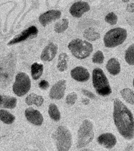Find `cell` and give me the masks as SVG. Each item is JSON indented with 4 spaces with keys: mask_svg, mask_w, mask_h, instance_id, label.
Instances as JSON below:
<instances>
[{
    "mask_svg": "<svg viewBox=\"0 0 134 151\" xmlns=\"http://www.w3.org/2000/svg\"><path fill=\"white\" fill-rule=\"evenodd\" d=\"M126 9L127 12L134 13V3H130L127 5Z\"/></svg>",
    "mask_w": 134,
    "mask_h": 151,
    "instance_id": "cell-33",
    "label": "cell"
},
{
    "mask_svg": "<svg viewBox=\"0 0 134 151\" xmlns=\"http://www.w3.org/2000/svg\"><path fill=\"white\" fill-rule=\"evenodd\" d=\"M97 141L99 144L107 149L113 148L117 142L115 136L110 133H104L100 135L97 137Z\"/></svg>",
    "mask_w": 134,
    "mask_h": 151,
    "instance_id": "cell-15",
    "label": "cell"
},
{
    "mask_svg": "<svg viewBox=\"0 0 134 151\" xmlns=\"http://www.w3.org/2000/svg\"><path fill=\"white\" fill-rule=\"evenodd\" d=\"M58 50L57 45L50 43L43 50L41 55V59L43 61H50L54 58Z\"/></svg>",
    "mask_w": 134,
    "mask_h": 151,
    "instance_id": "cell-16",
    "label": "cell"
},
{
    "mask_svg": "<svg viewBox=\"0 0 134 151\" xmlns=\"http://www.w3.org/2000/svg\"><path fill=\"white\" fill-rule=\"evenodd\" d=\"M48 113L50 118L55 121L60 120L61 114L59 109L56 105L54 104H51L49 106Z\"/></svg>",
    "mask_w": 134,
    "mask_h": 151,
    "instance_id": "cell-24",
    "label": "cell"
},
{
    "mask_svg": "<svg viewBox=\"0 0 134 151\" xmlns=\"http://www.w3.org/2000/svg\"><path fill=\"white\" fill-rule=\"evenodd\" d=\"M78 98L77 94L75 92H71L70 93L68 94V96L66 97V101L67 104L68 105H73L75 104Z\"/></svg>",
    "mask_w": 134,
    "mask_h": 151,
    "instance_id": "cell-30",
    "label": "cell"
},
{
    "mask_svg": "<svg viewBox=\"0 0 134 151\" xmlns=\"http://www.w3.org/2000/svg\"><path fill=\"white\" fill-rule=\"evenodd\" d=\"M15 120V116L5 110H0V120L6 124H11Z\"/></svg>",
    "mask_w": 134,
    "mask_h": 151,
    "instance_id": "cell-23",
    "label": "cell"
},
{
    "mask_svg": "<svg viewBox=\"0 0 134 151\" xmlns=\"http://www.w3.org/2000/svg\"><path fill=\"white\" fill-rule=\"evenodd\" d=\"M44 70V66L42 64L35 63L32 65V76L34 80H37L42 75Z\"/></svg>",
    "mask_w": 134,
    "mask_h": 151,
    "instance_id": "cell-21",
    "label": "cell"
},
{
    "mask_svg": "<svg viewBox=\"0 0 134 151\" xmlns=\"http://www.w3.org/2000/svg\"><path fill=\"white\" fill-rule=\"evenodd\" d=\"M106 69L108 73L112 75H118L120 72V65L118 59L112 58L106 64Z\"/></svg>",
    "mask_w": 134,
    "mask_h": 151,
    "instance_id": "cell-18",
    "label": "cell"
},
{
    "mask_svg": "<svg viewBox=\"0 0 134 151\" xmlns=\"http://www.w3.org/2000/svg\"><path fill=\"white\" fill-rule=\"evenodd\" d=\"M68 47L72 54L79 59H84L87 58L93 50L92 44L79 38L71 40Z\"/></svg>",
    "mask_w": 134,
    "mask_h": 151,
    "instance_id": "cell-3",
    "label": "cell"
},
{
    "mask_svg": "<svg viewBox=\"0 0 134 151\" xmlns=\"http://www.w3.org/2000/svg\"><path fill=\"white\" fill-rule=\"evenodd\" d=\"M38 30L37 28L35 26H32L23 31L20 34L16 36L13 40H10L8 45H12L16 43L21 42L24 40H26L29 37H34L37 35Z\"/></svg>",
    "mask_w": 134,
    "mask_h": 151,
    "instance_id": "cell-10",
    "label": "cell"
},
{
    "mask_svg": "<svg viewBox=\"0 0 134 151\" xmlns=\"http://www.w3.org/2000/svg\"><path fill=\"white\" fill-rule=\"evenodd\" d=\"M49 87V84L46 80H42L39 83V87L41 89L46 90Z\"/></svg>",
    "mask_w": 134,
    "mask_h": 151,
    "instance_id": "cell-31",
    "label": "cell"
},
{
    "mask_svg": "<svg viewBox=\"0 0 134 151\" xmlns=\"http://www.w3.org/2000/svg\"><path fill=\"white\" fill-rule=\"evenodd\" d=\"M82 92L84 95L88 97V98H89L90 99H93L95 98V96L92 92H90L87 90L82 89Z\"/></svg>",
    "mask_w": 134,
    "mask_h": 151,
    "instance_id": "cell-32",
    "label": "cell"
},
{
    "mask_svg": "<svg viewBox=\"0 0 134 151\" xmlns=\"http://www.w3.org/2000/svg\"><path fill=\"white\" fill-rule=\"evenodd\" d=\"M66 88V81L60 80L52 87L50 91V98L54 100H60L64 97Z\"/></svg>",
    "mask_w": 134,
    "mask_h": 151,
    "instance_id": "cell-11",
    "label": "cell"
},
{
    "mask_svg": "<svg viewBox=\"0 0 134 151\" xmlns=\"http://www.w3.org/2000/svg\"><path fill=\"white\" fill-rule=\"evenodd\" d=\"M69 57L68 55L62 52L59 55L57 67L60 72H64L68 69V62Z\"/></svg>",
    "mask_w": 134,
    "mask_h": 151,
    "instance_id": "cell-20",
    "label": "cell"
},
{
    "mask_svg": "<svg viewBox=\"0 0 134 151\" xmlns=\"http://www.w3.org/2000/svg\"><path fill=\"white\" fill-rule=\"evenodd\" d=\"M17 102V99L14 97L0 94V108H15L16 106Z\"/></svg>",
    "mask_w": 134,
    "mask_h": 151,
    "instance_id": "cell-17",
    "label": "cell"
},
{
    "mask_svg": "<svg viewBox=\"0 0 134 151\" xmlns=\"http://www.w3.org/2000/svg\"><path fill=\"white\" fill-rule=\"evenodd\" d=\"M125 61L130 65H134V44L127 48L125 52Z\"/></svg>",
    "mask_w": 134,
    "mask_h": 151,
    "instance_id": "cell-27",
    "label": "cell"
},
{
    "mask_svg": "<svg viewBox=\"0 0 134 151\" xmlns=\"http://www.w3.org/2000/svg\"><path fill=\"white\" fill-rule=\"evenodd\" d=\"M31 81L26 73H19L15 78V81L13 87L14 93L19 97H22L30 90Z\"/></svg>",
    "mask_w": 134,
    "mask_h": 151,
    "instance_id": "cell-7",
    "label": "cell"
},
{
    "mask_svg": "<svg viewBox=\"0 0 134 151\" xmlns=\"http://www.w3.org/2000/svg\"><path fill=\"white\" fill-rule=\"evenodd\" d=\"M127 36V31L124 28H113L108 31L104 36V45L108 48L116 47L122 44L126 40Z\"/></svg>",
    "mask_w": 134,
    "mask_h": 151,
    "instance_id": "cell-4",
    "label": "cell"
},
{
    "mask_svg": "<svg viewBox=\"0 0 134 151\" xmlns=\"http://www.w3.org/2000/svg\"><path fill=\"white\" fill-rule=\"evenodd\" d=\"M92 83L97 93L102 96H107L112 93L108 79L101 69H94L92 73Z\"/></svg>",
    "mask_w": 134,
    "mask_h": 151,
    "instance_id": "cell-2",
    "label": "cell"
},
{
    "mask_svg": "<svg viewBox=\"0 0 134 151\" xmlns=\"http://www.w3.org/2000/svg\"><path fill=\"white\" fill-rule=\"evenodd\" d=\"M82 102L83 104H85L87 105V104H89V99H87V98H84V99H83Z\"/></svg>",
    "mask_w": 134,
    "mask_h": 151,
    "instance_id": "cell-34",
    "label": "cell"
},
{
    "mask_svg": "<svg viewBox=\"0 0 134 151\" xmlns=\"http://www.w3.org/2000/svg\"><path fill=\"white\" fill-rule=\"evenodd\" d=\"M93 124L90 121L85 120L80 125L78 132V149L84 147L94 139Z\"/></svg>",
    "mask_w": 134,
    "mask_h": 151,
    "instance_id": "cell-5",
    "label": "cell"
},
{
    "mask_svg": "<svg viewBox=\"0 0 134 151\" xmlns=\"http://www.w3.org/2000/svg\"><path fill=\"white\" fill-rule=\"evenodd\" d=\"M44 98L41 96H38L35 93H32L26 97L25 102L28 106L35 104L37 106H40L44 103Z\"/></svg>",
    "mask_w": 134,
    "mask_h": 151,
    "instance_id": "cell-19",
    "label": "cell"
},
{
    "mask_svg": "<svg viewBox=\"0 0 134 151\" xmlns=\"http://www.w3.org/2000/svg\"><path fill=\"white\" fill-rule=\"evenodd\" d=\"M54 139L58 151H68L71 147L72 137L70 131L64 126H60L54 133Z\"/></svg>",
    "mask_w": 134,
    "mask_h": 151,
    "instance_id": "cell-6",
    "label": "cell"
},
{
    "mask_svg": "<svg viewBox=\"0 0 134 151\" xmlns=\"http://www.w3.org/2000/svg\"><path fill=\"white\" fill-rule=\"evenodd\" d=\"M71 76L79 82H85L89 79L90 75L87 69L81 66L75 67L71 71Z\"/></svg>",
    "mask_w": 134,
    "mask_h": 151,
    "instance_id": "cell-14",
    "label": "cell"
},
{
    "mask_svg": "<svg viewBox=\"0 0 134 151\" xmlns=\"http://www.w3.org/2000/svg\"><path fill=\"white\" fill-rule=\"evenodd\" d=\"M69 24V22L68 19H62L55 24L54 31L57 33H63L68 28Z\"/></svg>",
    "mask_w": 134,
    "mask_h": 151,
    "instance_id": "cell-26",
    "label": "cell"
},
{
    "mask_svg": "<svg viewBox=\"0 0 134 151\" xmlns=\"http://www.w3.org/2000/svg\"><path fill=\"white\" fill-rule=\"evenodd\" d=\"M61 16V12L60 11L52 9L41 15L39 18V21L42 26L45 27L52 22L60 19Z\"/></svg>",
    "mask_w": 134,
    "mask_h": 151,
    "instance_id": "cell-12",
    "label": "cell"
},
{
    "mask_svg": "<svg viewBox=\"0 0 134 151\" xmlns=\"http://www.w3.org/2000/svg\"><path fill=\"white\" fill-rule=\"evenodd\" d=\"M123 98L128 104H134V91L129 88H125L120 91Z\"/></svg>",
    "mask_w": 134,
    "mask_h": 151,
    "instance_id": "cell-25",
    "label": "cell"
},
{
    "mask_svg": "<svg viewBox=\"0 0 134 151\" xmlns=\"http://www.w3.org/2000/svg\"><path fill=\"white\" fill-rule=\"evenodd\" d=\"M25 115L27 120L33 124L37 126H40L42 124L44 119L39 111L32 108H29L25 110Z\"/></svg>",
    "mask_w": 134,
    "mask_h": 151,
    "instance_id": "cell-13",
    "label": "cell"
},
{
    "mask_svg": "<svg viewBox=\"0 0 134 151\" xmlns=\"http://www.w3.org/2000/svg\"><path fill=\"white\" fill-rule=\"evenodd\" d=\"M113 119L118 131L127 139L134 137V119L132 112L120 100L114 101Z\"/></svg>",
    "mask_w": 134,
    "mask_h": 151,
    "instance_id": "cell-1",
    "label": "cell"
},
{
    "mask_svg": "<svg viewBox=\"0 0 134 151\" xmlns=\"http://www.w3.org/2000/svg\"><path fill=\"white\" fill-rule=\"evenodd\" d=\"M104 56L103 53L101 50L97 51L92 57V61L95 64H101L103 63Z\"/></svg>",
    "mask_w": 134,
    "mask_h": 151,
    "instance_id": "cell-29",
    "label": "cell"
},
{
    "mask_svg": "<svg viewBox=\"0 0 134 151\" xmlns=\"http://www.w3.org/2000/svg\"><path fill=\"white\" fill-rule=\"evenodd\" d=\"M90 10V6L87 2L85 1H78L71 5L69 9V12L74 17L80 18Z\"/></svg>",
    "mask_w": 134,
    "mask_h": 151,
    "instance_id": "cell-9",
    "label": "cell"
},
{
    "mask_svg": "<svg viewBox=\"0 0 134 151\" xmlns=\"http://www.w3.org/2000/svg\"><path fill=\"white\" fill-rule=\"evenodd\" d=\"M83 37L89 41H95L100 38V34L92 27L86 29L83 32Z\"/></svg>",
    "mask_w": 134,
    "mask_h": 151,
    "instance_id": "cell-22",
    "label": "cell"
},
{
    "mask_svg": "<svg viewBox=\"0 0 134 151\" xmlns=\"http://www.w3.org/2000/svg\"><path fill=\"white\" fill-rule=\"evenodd\" d=\"M105 21L111 25H114L118 23V17L114 13L111 12L107 14L105 17Z\"/></svg>",
    "mask_w": 134,
    "mask_h": 151,
    "instance_id": "cell-28",
    "label": "cell"
},
{
    "mask_svg": "<svg viewBox=\"0 0 134 151\" xmlns=\"http://www.w3.org/2000/svg\"><path fill=\"white\" fill-rule=\"evenodd\" d=\"M80 151H94L92 150H90V149H83L82 150H81Z\"/></svg>",
    "mask_w": 134,
    "mask_h": 151,
    "instance_id": "cell-35",
    "label": "cell"
},
{
    "mask_svg": "<svg viewBox=\"0 0 134 151\" xmlns=\"http://www.w3.org/2000/svg\"><path fill=\"white\" fill-rule=\"evenodd\" d=\"M133 85H134V80H133Z\"/></svg>",
    "mask_w": 134,
    "mask_h": 151,
    "instance_id": "cell-36",
    "label": "cell"
},
{
    "mask_svg": "<svg viewBox=\"0 0 134 151\" xmlns=\"http://www.w3.org/2000/svg\"><path fill=\"white\" fill-rule=\"evenodd\" d=\"M9 60L4 62V63L0 65V83H1L5 87V84L9 83L13 75V66L11 67L9 66L12 63L9 64Z\"/></svg>",
    "mask_w": 134,
    "mask_h": 151,
    "instance_id": "cell-8",
    "label": "cell"
}]
</instances>
